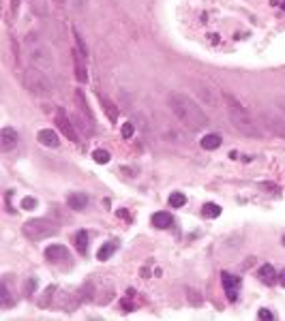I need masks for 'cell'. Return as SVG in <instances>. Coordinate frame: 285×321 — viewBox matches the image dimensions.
I'll use <instances>...</instances> for the list:
<instances>
[{"instance_id":"cell-11","label":"cell","mask_w":285,"mask_h":321,"mask_svg":"<svg viewBox=\"0 0 285 321\" xmlns=\"http://www.w3.org/2000/svg\"><path fill=\"white\" fill-rule=\"evenodd\" d=\"M19 143V133L15 131V128L11 126H4L2 131H0V148L2 150H11L15 148Z\"/></svg>"},{"instance_id":"cell-17","label":"cell","mask_w":285,"mask_h":321,"mask_svg":"<svg viewBox=\"0 0 285 321\" xmlns=\"http://www.w3.org/2000/svg\"><path fill=\"white\" fill-rule=\"evenodd\" d=\"M221 146V137L217 135V133H210V135L202 137V148L204 150H217Z\"/></svg>"},{"instance_id":"cell-22","label":"cell","mask_w":285,"mask_h":321,"mask_svg":"<svg viewBox=\"0 0 285 321\" xmlns=\"http://www.w3.org/2000/svg\"><path fill=\"white\" fill-rule=\"evenodd\" d=\"M75 246H77L79 253H86V249H88V233L77 232V235H75Z\"/></svg>"},{"instance_id":"cell-31","label":"cell","mask_w":285,"mask_h":321,"mask_svg":"<svg viewBox=\"0 0 285 321\" xmlns=\"http://www.w3.org/2000/svg\"><path fill=\"white\" fill-rule=\"evenodd\" d=\"M257 317H260V319H264V321H270V319H275V315H272L268 308H262L260 313H257Z\"/></svg>"},{"instance_id":"cell-25","label":"cell","mask_w":285,"mask_h":321,"mask_svg":"<svg viewBox=\"0 0 285 321\" xmlns=\"http://www.w3.org/2000/svg\"><path fill=\"white\" fill-rule=\"evenodd\" d=\"M73 39H75V43H77V50L84 54V56H88V47H86V43H84V39H82V35H79L77 30L73 28Z\"/></svg>"},{"instance_id":"cell-10","label":"cell","mask_w":285,"mask_h":321,"mask_svg":"<svg viewBox=\"0 0 285 321\" xmlns=\"http://www.w3.org/2000/svg\"><path fill=\"white\" fill-rule=\"evenodd\" d=\"M84 54L77 50V47H73V67H75V79H77L79 84H86L88 82V71H86V64H84Z\"/></svg>"},{"instance_id":"cell-26","label":"cell","mask_w":285,"mask_h":321,"mask_svg":"<svg viewBox=\"0 0 285 321\" xmlns=\"http://www.w3.org/2000/svg\"><path fill=\"white\" fill-rule=\"evenodd\" d=\"M0 296H2V306L9 308L11 306V296H9V289H7V283L0 285Z\"/></svg>"},{"instance_id":"cell-4","label":"cell","mask_w":285,"mask_h":321,"mask_svg":"<svg viewBox=\"0 0 285 321\" xmlns=\"http://www.w3.org/2000/svg\"><path fill=\"white\" fill-rule=\"evenodd\" d=\"M24 86L30 90V92H35V94H39V96H47V94H52V90H54L50 77H47V75L43 73L41 69H37V67H32V69L26 71V75H24Z\"/></svg>"},{"instance_id":"cell-15","label":"cell","mask_w":285,"mask_h":321,"mask_svg":"<svg viewBox=\"0 0 285 321\" xmlns=\"http://www.w3.org/2000/svg\"><path fill=\"white\" fill-rule=\"evenodd\" d=\"M67 206L75 212H82L84 208L88 206V197H86L84 193H71V195L67 197Z\"/></svg>"},{"instance_id":"cell-23","label":"cell","mask_w":285,"mask_h":321,"mask_svg":"<svg viewBox=\"0 0 285 321\" xmlns=\"http://www.w3.org/2000/svg\"><path fill=\"white\" fill-rule=\"evenodd\" d=\"M110 152H107V150H95V152H93V160H95V163H99V165H105V163H110Z\"/></svg>"},{"instance_id":"cell-35","label":"cell","mask_w":285,"mask_h":321,"mask_svg":"<svg viewBox=\"0 0 285 321\" xmlns=\"http://www.w3.org/2000/svg\"><path fill=\"white\" fill-rule=\"evenodd\" d=\"M283 246H285V235H283Z\"/></svg>"},{"instance_id":"cell-7","label":"cell","mask_w":285,"mask_h":321,"mask_svg":"<svg viewBox=\"0 0 285 321\" xmlns=\"http://www.w3.org/2000/svg\"><path fill=\"white\" fill-rule=\"evenodd\" d=\"M221 283L225 287V296H228L229 302H236L238 300V289H240V278L229 274V272H223L221 274Z\"/></svg>"},{"instance_id":"cell-32","label":"cell","mask_w":285,"mask_h":321,"mask_svg":"<svg viewBox=\"0 0 285 321\" xmlns=\"http://www.w3.org/2000/svg\"><path fill=\"white\" fill-rule=\"evenodd\" d=\"M277 111H279V114H281V116L285 118V103H283V105H279V107H277Z\"/></svg>"},{"instance_id":"cell-6","label":"cell","mask_w":285,"mask_h":321,"mask_svg":"<svg viewBox=\"0 0 285 321\" xmlns=\"http://www.w3.org/2000/svg\"><path fill=\"white\" fill-rule=\"evenodd\" d=\"M264 125L270 128L272 133H277L279 137L285 139V118L279 111H266L264 114Z\"/></svg>"},{"instance_id":"cell-20","label":"cell","mask_w":285,"mask_h":321,"mask_svg":"<svg viewBox=\"0 0 285 321\" xmlns=\"http://www.w3.org/2000/svg\"><path fill=\"white\" fill-rule=\"evenodd\" d=\"M75 101H77V105L82 107V111H84V114L90 118V122H95V120H93V111H90V107H88V101H86V96H84V92H82V90H77V92H75Z\"/></svg>"},{"instance_id":"cell-2","label":"cell","mask_w":285,"mask_h":321,"mask_svg":"<svg viewBox=\"0 0 285 321\" xmlns=\"http://www.w3.org/2000/svg\"><path fill=\"white\" fill-rule=\"evenodd\" d=\"M228 118H229V125H232L240 135H245L249 139H262L264 137L262 126L257 125V120H253V118L247 114V109H229Z\"/></svg>"},{"instance_id":"cell-13","label":"cell","mask_w":285,"mask_h":321,"mask_svg":"<svg viewBox=\"0 0 285 321\" xmlns=\"http://www.w3.org/2000/svg\"><path fill=\"white\" fill-rule=\"evenodd\" d=\"M37 139H39L41 146H47V148H58V143H60L58 133L52 131V128H41V131L37 133Z\"/></svg>"},{"instance_id":"cell-24","label":"cell","mask_w":285,"mask_h":321,"mask_svg":"<svg viewBox=\"0 0 285 321\" xmlns=\"http://www.w3.org/2000/svg\"><path fill=\"white\" fill-rule=\"evenodd\" d=\"M168 201H170V206H171V208H182V206L187 203V197L182 195V193H171Z\"/></svg>"},{"instance_id":"cell-29","label":"cell","mask_w":285,"mask_h":321,"mask_svg":"<svg viewBox=\"0 0 285 321\" xmlns=\"http://www.w3.org/2000/svg\"><path fill=\"white\" fill-rule=\"evenodd\" d=\"M133 131H135V128H133L131 122H125V125H122V128H120V133H122V137H125V139L133 137Z\"/></svg>"},{"instance_id":"cell-28","label":"cell","mask_w":285,"mask_h":321,"mask_svg":"<svg viewBox=\"0 0 285 321\" xmlns=\"http://www.w3.org/2000/svg\"><path fill=\"white\" fill-rule=\"evenodd\" d=\"M21 208H24V210H35L37 199H35V197H24V199H21Z\"/></svg>"},{"instance_id":"cell-34","label":"cell","mask_w":285,"mask_h":321,"mask_svg":"<svg viewBox=\"0 0 285 321\" xmlns=\"http://www.w3.org/2000/svg\"><path fill=\"white\" fill-rule=\"evenodd\" d=\"M52 2H54V4H58V7H62V4L67 2V0H52Z\"/></svg>"},{"instance_id":"cell-1","label":"cell","mask_w":285,"mask_h":321,"mask_svg":"<svg viewBox=\"0 0 285 321\" xmlns=\"http://www.w3.org/2000/svg\"><path fill=\"white\" fill-rule=\"evenodd\" d=\"M168 105L171 109V114L176 116V120H180L182 125L191 131H202L204 126L208 125V118L206 114L202 111V107L191 101L187 94H180V92H171L168 96Z\"/></svg>"},{"instance_id":"cell-33","label":"cell","mask_w":285,"mask_h":321,"mask_svg":"<svg viewBox=\"0 0 285 321\" xmlns=\"http://www.w3.org/2000/svg\"><path fill=\"white\" fill-rule=\"evenodd\" d=\"M279 283H281V285L285 287V270L281 272V274H279Z\"/></svg>"},{"instance_id":"cell-14","label":"cell","mask_w":285,"mask_h":321,"mask_svg":"<svg viewBox=\"0 0 285 321\" xmlns=\"http://www.w3.org/2000/svg\"><path fill=\"white\" fill-rule=\"evenodd\" d=\"M257 278H260L264 285H275V281L279 278V274L275 272V266L264 264V266H260V270H257Z\"/></svg>"},{"instance_id":"cell-12","label":"cell","mask_w":285,"mask_h":321,"mask_svg":"<svg viewBox=\"0 0 285 321\" xmlns=\"http://www.w3.org/2000/svg\"><path fill=\"white\" fill-rule=\"evenodd\" d=\"M45 257H47V261H52V264H60V261H64L69 257V250H67V246H62V244H52L45 249Z\"/></svg>"},{"instance_id":"cell-30","label":"cell","mask_w":285,"mask_h":321,"mask_svg":"<svg viewBox=\"0 0 285 321\" xmlns=\"http://www.w3.org/2000/svg\"><path fill=\"white\" fill-rule=\"evenodd\" d=\"M187 298H189V300H191V302H193V304H195V306H200V302H202V298H200V296H197V291H195V289H189V291H187Z\"/></svg>"},{"instance_id":"cell-5","label":"cell","mask_w":285,"mask_h":321,"mask_svg":"<svg viewBox=\"0 0 285 321\" xmlns=\"http://www.w3.org/2000/svg\"><path fill=\"white\" fill-rule=\"evenodd\" d=\"M30 60H32V67L41 69L43 73L52 71L54 69V56L52 52H47L45 47H32L30 50Z\"/></svg>"},{"instance_id":"cell-16","label":"cell","mask_w":285,"mask_h":321,"mask_svg":"<svg viewBox=\"0 0 285 321\" xmlns=\"http://www.w3.org/2000/svg\"><path fill=\"white\" fill-rule=\"evenodd\" d=\"M150 223H152L157 229H168V227H171L174 218H171L170 212H154L152 216H150Z\"/></svg>"},{"instance_id":"cell-27","label":"cell","mask_w":285,"mask_h":321,"mask_svg":"<svg viewBox=\"0 0 285 321\" xmlns=\"http://www.w3.org/2000/svg\"><path fill=\"white\" fill-rule=\"evenodd\" d=\"M30 4L39 15H45V0H30Z\"/></svg>"},{"instance_id":"cell-21","label":"cell","mask_w":285,"mask_h":321,"mask_svg":"<svg viewBox=\"0 0 285 321\" xmlns=\"http://www.w3.org/2000/svg\"><path fill=\"white\" fill-rule=\"evenodd\" d=\"M202 212H204V216L206 218H217L219 214H221V206H217V203H206V206L202 208Z\"/></svg>"},{"instance_id":"cell-18","label":"cell","mask_w":285,"mask_h":321,"mask_svg":"<svg viewBox=\"0 0 285 321\" xmlns=\"http://www.w3.org/2000/svg\"><path fill=\"white\" fill-rule=\"evenodd\" d=\"M116 249H118V244H116V242H107V244H103V246L99 249V253H96V259H99V261L110 259V257L116 253Z\"/></svg>"},{"instance_id":"cell-8","label":"cell","mask_w":285,"mask_h":321,"mask_svg":"<svg viewBox=\"0 0 285 321\" xmlns=\"http://www.w3.org/2000/svg\"><path fill=\"white\" fill-rule=\"evenodd\" d=\"M56 125H58V128L67 135L71 142H77V131H75V126H73V122L69 120V116L64 114V109H56Z\"/></svg>"},{"instance_id":"cell-19","label":"cell","mask_w":285,"mask_h":321,"mask_svg":"<svg viewBox=\"0 0 285 321\" xmlns=\"http://www.w3.org/2000/svg\"><path fill=\"white\" fill-rule=\"evenodd\" d=\"M101 105H103V109L107 111V118H110L112 122H116V120H118V109H116V105L112 103L107 96H101Z\"/></svg>"},{"instance_id":"cell-3","label":"cell","mask_w":285,"mask_h":321,"mask_svg":"<svg viewBox=\"0 0 285 321\" xmlns=\"http://www.w3.org/2000/svg\"><path fill=\"white\" fill-rule=\"evenodd\" d=\"M58 233V223L50 221V218H30V221L24 223V235L28 240H45L52 238V235Z\"/></svg>"},{"instance_id":"cell-9","label":"cell","mask_w":285,"mask_h":321,"mask_svg":"<svg viewBox=\"0 0 285 321\" xmlns=\"http://www.w3.org/2000/svg\"><path fill=\"white\" fill-rule=\"evenodd\" d=\"M195 92H197V96H200V99H202L206 105L219 107V96H217V92L212 90V86H208V84H204V82H197V84H195Z\"/></svg>"}]
</instances>
